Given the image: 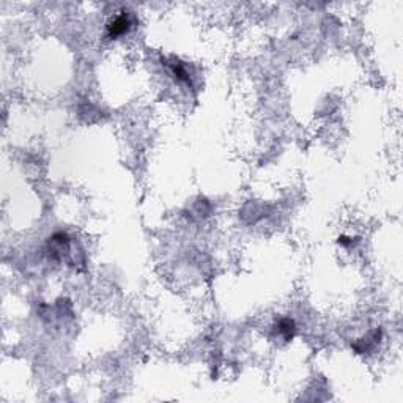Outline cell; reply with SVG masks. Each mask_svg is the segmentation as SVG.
<instances>
[{"instance_id":"cell-1","label":"cell","mask_w":403,"mask_h":403,"mask_svg":"<svg viewBox=\"0 0 403 403\" xmlns=\"http://www.w3.org/2000/svg\"><path fill=\"white\" fill-rule=\"evenodd\" d=\"M131 21L128 18V14H120L114 21L109 22L107 26V34L110 38H117L120 35H125L128 30H130Z\"/></svg>"},{"instance_id":"cell-2","label":"cell","mask_w":403,"mask_h":403,"mask_svg":"<svg viewBox=\"0 0 403 403\" xmlns=\"http://www.w3.org/2000/svg\"><path fill=\"white\" fill-rule=\"evenodd\" d=\"M277 331L285 337V340H290V338L295 336V331H296L295 321L292 318H282V320H279Z\"/></svg>"},{"instance_id":"cell-3","label":"cell","mask_w":403,"mask_h":403,"mask_svg":"<svg viewBox=\"0 0 403 403\" xmlns=\"http://www.w3.org/2000/svg\"><path fill=\"white\" fill-rule=\"evenodd\" d=\"M172 71H173V74L178 77L180 80H184V82H188L189 84V74H188V71L184 69V67L181 65V63H172Z\"/></svg>"}]
</instances>
